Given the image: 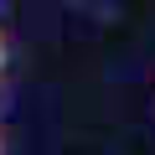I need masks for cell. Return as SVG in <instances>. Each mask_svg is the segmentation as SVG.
<instances>
[{
    "instance_id": "obj_1",
    "label": "cell",
    "mask_w": 155,
    "mask_h": 155,
    "mask_svg": "<svg viewBox=\"0 0 155 155\" xmlns=\"http://www.w3.org/2000/svg\"><path fill=\"white\" fill-rule=\"evenodd\" d=\"M0 62H5V36H0Z\"/></svg>"
}]
</instances>
